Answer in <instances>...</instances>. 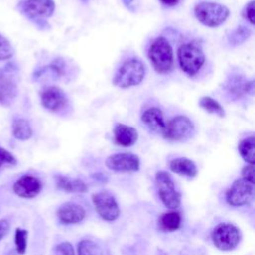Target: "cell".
<instances>
[{
  "label": "cell",
  "mask_w": 255,
  "mask_h": 255,
  "mask_svg": "<svg viewBox=\"0 0 255 255\" xmlns=\"http://www.w3.org/2000/svg\"><path fill=\"white\" fill-rule=\"evenodd\" d=\"M145 75L144 64L139 59L126 61L116 73L113 84L119 88H129L141 83Z\"/></svg>",
  "instance_id": "6da1fadb"
},
{
  "label": "cell",
  "mask_w": 255,
  "mask_h": 255,
  "mask_svg": "<svg viewBox=\"0 0 255 255\" xmlns=\"http://www.w3.org/2000/svg\"><path fill=\"white\" fill-rule=\"evenodd\" d=\"M148 58L156 72L160 74L169 72L173 64L171 45L164 37H157L149 47Z\"/></svg>",
  "instance_id": "7a4b0ae2"
},
{
  "label": "cell",
  "mask_w": 255,
  "mask_h": 255,
  "mask_svg": "<svg viewBox=\"0 0 255 255\" xmlns=\"http://www.w3.org/2000/svg\"><path fill=\"white\" fill-rule=\"evenodd\" d=\"M177 58L181 70L189 76H194L205 61L202 48L194 42L181 45L177 51Z\"/></svg>",
  "instance_id": "3957f363"
},
{
  "label": "cell",
  "mask_w": 255,
  "mask_h": 255,
  "mask_svg": "<svg viewBox=\"0 0 255 255\" xmlns=\"http://www.w3.org/2000/svg\"><path fill=\"white\" fill-rule=\"evenodd\" d=\"M197 20L207 27H217L223 24L229 16V9L213 2H200L194 8Z\"/></svg>",
  "instance_id": "277c9868"
},
{
  "label": "cell",
  "mask_w": 255,
  "mask_h": 255,
  "mask_svg": "<svg viewBox=\"0 0 255 255\" xmlns=\"http://www.w3.org/2000/svg\"><path fill=\"white\" fill-rule=\"evenodd\" d=\"M155 182L157 185L158 195L162 203L169 209L179 207L181 202V195L175 189L174 182L166 171H157L155 174Z\"/></svg>",
  "instance_id": "5b68a950"
},
{
  "label": "cell",
  "mask_w": 255,
  "mask_h": 255,
  "mask_svg": "<svg viewBox=\"0 0 255 255\" xmlns=\"http://www.w3.org/2000/svg\"><path fill=\"white\" fill-rule=\"evenodd\" d=\"M211 237L216 248L222 251H230L238 245L240 241V231L235 225L223 222L215 226Z\"/></svg>",
  "instance_id": "8992f818"
},
{
  "label": "cell",
  "mask_w": 255,
  "mask_h": 255,
  "mask_svg": "<svg viewBox=\"0 0 255 255\" xmlns=\"http://www.w3.org/2000/svg\"><path fill=\"white\" fill-rule=\"evenodd\" d=\"M194 132V125L186 116H176L165 124L162 136L171 141L189 138Z\"/></svg>",
  "instance_id": "52a82bcc"
},
{
  "label": "cell",
  "mask_w": 255,
  "mask_h": 255,
  "mask_svg": "<svg viewBox=\"0 0 255 255\" xmlns=\"http://www.w3.org/2000/svg\"><path fill=\"white\" fill-rule=\"evenodd\" d=\"M254 196V183L243 178L236 179L226 191V201L231 206L249 204Z\"/></svg>",
  "instance_id": "ba28073f"
},
{
  "label": "cell",
  "mask_w": 255,
  "mask_h": 255,
  "mask_svg": "<svg viewBox=\"0 0 255 255\" xmlns=\"http://www.w3.org/2000/svg\"><path fill=\"white\" fill-rule=\"evenodd\" d=\"M98 214L106 221H115L120 216V207L115 197L108 191H100L92 195Z\"/></svg>",
  "instance_id": "9c48e42d"
},
{
  "label": "cell",
  "mask_w": 255,
  "mask_h": 255,
  "mask_svg": "<svg viewBox=\"0 0 255 255\" xmlns=\"http://www.w3.org/2000/svg\"><path fill=\"white\" fill-rule=\"evenodd\" d=\"M18 94L15 74L9 65L0 70V104L10 107Z\"/></svg>",
  "instance_id": "30bf717a"
},
{
  "label": "cell",
  "mask_w": 255,
  "mask_h": 255,
  "mask_svg": "<svg viewBox=\"0 0 255 255\" xmlns=\"http://www.w3.org/2000/svg\"><path fill=\"white\" fill-rule=\"evenodd\" d=\"M139 158L130 152H122L110 155L106 159V165L109 169L117 172H130L139 169Z\"/></svg>",
  "instance_id": "8fae6325"
},
{
  "label": "cell",
  "mask_w": 255,
  "mask_h": 255,
  "mask_svg": "<svg viewBox=\"0 0 255 255\" xmlns=\"http://www.w3.org/2000/svg\"><path fill=\"white\" fill-rule=\"evenodd\" d=\"M21 7L27 17L37 20L50 17L55 10V2L53 0H25Z\"/></svg>",
  "instance_id": "7c38bea8"
},
{
  "label": "cell",
  "mask_w": 255,
  "mask_h": 255,
  "mask_svg": "<svg viewBox=\"0 0 255 255\" xmlns=\"http://www.w3.org/2000/svg\"><path fill=\"white\" fill-rule=\"evenodd\" d=\"M41 103L47 110L52 112H59L67 106L68 99L60 88L52 86L47 87L42 91Z\"/></svg>",
  "instance_id": "4fadbf2b"
},
{
  "label": "cell",
  "mask_w": 255,
  "mask_h": 255,
  "mask_svg": "<svg viewBox=\"0 0 255 255\" xmlns=\"http://www.w3.org/2000/svg\"><path fill=\"white\" fill-rule=\"evenodd\" d=\"M42 182L35 176L24 175L15 181L13 191L20 197L33 198L42 190Z\"/></svg>",
  "instance_id": "5bb4252c"
},
{
  "label": "cell",
  "mask_w": 255,
  "mask_h": 255,
  "mask_svg": "<svg viewBox=\"0 0 255 255\" xmlns=\"http://www.w3.org/2000/svg\"><path fill=\"white\" fill-rule=\"evenodd\" d=\"M57 216L63 224H75L81 222L85 218L86 211L77 203L66 202L59 207Z\"/></svg>",
  "instance_id": "9a60e30c"
},
{
  "label": "cell",
  "mask_w": 255,
  "mask_h": 255,
  "mask_svg": "<svg viewBox=\"0 0 255 255\" xmlns=\"http://www.w3.org/2000/svg\"><path fill=\"white\" fill-rule=\"evenodd\" d=\"M141 121L150 131L162 134L165 128V123L163 120V114L159 109L155 107L147 109L141 115Z\"/></svg>",
  "instance_id": "2e32d148"
},
{
  "label": "cell",
  "mask_w": 255,
  "mask_h": 255,
  "mask_svg": "<svg viewBox=\"0 0 255 255\" xmlns=\"http://www.w3.org/2000/svg\"><path fill=\"white\" fill-rule=\"evenodd\" d=\"M115 140L122 146H130L137 140L138 134L135 128L123 124H118L114 128Z\"/></svg>",
  "instance_id": "e0dca14e"
},
{
  "label": "cell",
  "mask_w": 255,
  "mask_h": 255,
  "mask_svg": "<svg viewBox=\"0 0 255 255\" xmlns=\"http://www.w3.org/2000/svg\"><path fill=\"white\" fill-rule=\"evenodd\" d=\"M169 168L174 173L187 177H194L197 174V167L195 163L186 157H177L172 159L169 163Z\"/></svg>",
  "instance_id": "ac0fdd59"
},
{
  "label": "cell",
  "mask_w": 255,
  "mask_h": 255,
  "mask_svg": "<svg viewBox=\"0 0 255 255\" xmlns=\"http://www.w3.org/2000/svg\"><path fill=\"white\" fill-rule=\"evenodd\" d=\"M55 179H56L57 187L66 192L83 193V192H86L88 189L86 183L83 180L78 178H71L68 176L57 175Z\"/></svg>",
  "instance_id": "d6986e66"
},
{
  "label": "cell",
  "mask_w": 255,
  "mask_h": 255,
  "mask_svg": "<svg viewBox=\"0 0 255 255\" xmlns=\"http://www.w3.org/2000/svg\"><path fill=\"white\" fill-rule=\"evenodd\" d=\"M181 216L176 211L165 212L158 218V227L163 231H175L180 227Z\"/></svg>",
  "instance_id": "ffe728a7"
},
{
  "label": "cell",
  "mask_w": 255,
  "mask_h": 255,
  "mask_svg": "<svg viewBox=\"0 0 255 255\" xmlns=\"http://www.w3.org/2000/svg\"><path fill=\"white\" fill-rule=\"evenodd\" d=\"M12 132L14 137L19 140H27L32 134L33 130L29 122L25 119H15L12 123Z\"/></svg>",
  "instance_id": "44dd1931"
},
{
  "label": "cell",
  "mask_w": 255,
  "mask_h": 255,
  "mask_svg": "<svg viewBox=\"0 0 255 255\" xmlns=\"http://www.w3.org/2000/svg\"><path fill=\"white\" fill-rule=\"evenodd\" d=\"M238 150L242 158L249 164L255 162V137L249 136L242 139L238 144Z\"/></svg>",
  "instance_id": "7402d4cb"
},
{
  "label": "cell",
  "mask_w": 255,
  "mask_h": 255,
  "mask_svg": "<svg viewBox=\"0 0 255 255\" xmlns=\"http://www.w3.org/2000/svg\"><path fill=\"white\" fill-rule=\"evenodd\" d=\"M199 106L206 112L210 113V114H214L217 115L218 117H224L225 116V111L224 109L221 107V105L215 101L214 99H212L211 97H202L199 102H198Z\"/></svg>",
  "instance_id": "603a6c76"
},
{
  "label": "cell",
  "mask_w": 255,
  "mask_h": 255,
  "mask_svg": "<svg viewBox=\"0 0 255 255\" xmlns=\"http://www.w3.org/2000/svg\"><path fill=\"white\" fill-rule=\"evenodd\" d=\"M101 247L90 239H83L78 244V255H102Z\"/></svg>",
  "instance_id": "cb8c5ba5"
},
{
  "label": "cell",
  "mask_w": 255,
  "mask_h": 255,
  "mask_svg": "<svg viewBox=\"0 0 255 255\" xmlns=\"http://www.w3.org/2000/svg\"><path fill=\"white\" fill-rule=\"evenodd\" d=\"M28 231L26 229L17 228L15 231V246L16 250L20 255L25 254L27 249Z\"/></svg>",
  "instance_id": "d4e9b609"
},
{
  "label": "cell",
  "mask_w": 255,
  "mask_h": 255,
  "mask_svg": "<svg viewBox=\"0 0 255 255\" xmlns=\"http://www.w3.org/2000/svg\"><path fill=\"white\" fill-rule=\"evenodd\" d=\"M251 35V31L244 27V26H238L229 36V42L232 45H239L243 43L249 36Z\"/></svg>",
  "instance_id": "484cf974"
},
{
  "label": "cell",
  "mask_w": 255,
  "mask_h": 255,
  "mask_svg": "<svg viewBox=\"0 0 255 255\" xmlns=\"http://www.w3.org/2000/svg\"><path fill=\"white\" fill-rule=\"evenodd\" d=\"M13 56V48L10 42L0 34V61L8 60Z\"/></svg>",
  "instance_id": "4316f807"
},
{
  "label": "cell",
  "mask_w": 255,
  "mask_h": 255,
  "mask_svg": "<svg viewBox=\"0 0 255 255\" xmlns=\"http://www.w3.org/2000/svg\"><path fill=\"white\" fill-rule=\"evenodd\" d=\"M54 255H75V252L72 244L68 241H65L55 246Z\"/></svg>",
  "instance_id": "83f0119b"
},
{
  "label": "cell",
  "mask_w": 255,
  "mask_h": 255,
  "mask_svg": "<svg viewBox=\"0 0 255 255\" xmlns=\"http://www.w3.org/2000/svg\"><path fill=\"white\" fill-rule=\"evenodd\" d=\"M16 163H17L16 157L11 152H9L8 150H6L5 148L0 146V167L3 164L15 165Z\"/></svg>",
  "instance_id": "f1b7e54d"
},
{
  "label": "cell",
  "mask_w": 255,
  "mask_h": 255,
  "mask_svg": "<svg viewBox=\"0 0 255 255\" xmlns=\"http://www.w3.org/2000/svg\"><path fill=\"white\" fill-rule=\"evenodd\" d=\"M245 19H247L252 25L255 23V1L251 0L246 4L242 12Z\"/></svg>",
  "instance_id": "f546056e"
},
{
  "label": "cell",
  "mask_w": 255,
  "mask_h": 255,
  "mask_svg": "<svg viewBox=\"0 0 255 255\" xmlns=\"http://www.w3.org/2000/svg\"><path fill=\"white\" fill-rule=\"evenodd\" d=\"M241 174H242L243 179L254 183V164H249V165L244 166L242 168Z\"/></svg>",
  "instance_id": "4dcf8cb0"
},
{
  "label": "cell",
  "mask_w": 255,
  "mask_h": 255,
  "mask_svg": "<svg viewBox=\"0 0 255 255\" xmlns=\"http://www.w3.org/2000/svg\"><path fill=\"white\" fill-rule=\"evenodd\" d=\"M10 229V223L6 219H1L0 220V241L7 235Z\"/></svg>",
  "instance_id": "1f68e13d"
},
{
  "label": "cell",
  "mask_w": 255,
  "mask_h": 255,
  "mask_svg": "<svg viewBox=\"0 0 255 255\" xmlns=\"http://www.w3.org/2000/svg\"><path fill=\"white\" fill-rule=\"evenodd\" d=\"M243 90H244L245 93L250 94V95H253V93H254V81L247 82V83L244 85Z\"/></svg>",
  "instance_id": "d6a6232c"
},
{
  "label": "cell",
  "mask_w": 255,
  "mask_h": 255,
  "mask_svg": "<svg viewBox=\"0 0 255 255\" xmlns=\"http://www.w3.org/2000/svg\"><path fill=\"white\" fill-rule=\"evenodd\" d=\"M163 4H165V5H168V6H173V5H176L178 2H179V0H160Z\"/></svg>",
  "instance_id": "836d02e7"
},
{
  "label": "cell",
  "mask_w": 255,
  "mask_h": 255,
  "mask_svg": "<svg viewBox=\"0 0 255 255\" xmlns=\"http://www.w3.org/2000/svg\"><path fill=\"white\" fill-rule=\"evenodd\" d=\"M133 0H123V2L127 5V6H129L131 3H132Z\"/></svg>",
  "instance_id": "e575fe53"
}]
</instances>
